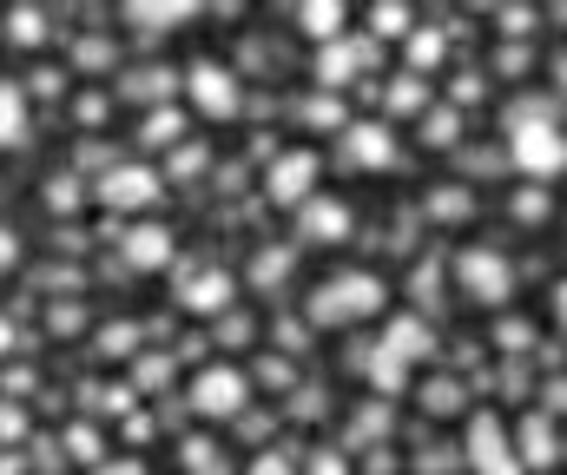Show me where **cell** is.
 <instances>
[{
    "label": "cell",
    "instance_id": "cell-1",
    "mask_svg": "<svg viewBox=\"0 0 567 475\" xmlns=\"http://www.w3.org/2000/svg\"><path fill=\"white\" fill-rule=\"evenodd\" d=\"M377 304H383V285H377V278H363V271H343V278L317 285L310 317H317V323H350V317H370Z\"/></svg>",
    "mask_w": 567,
    "mask_h": 475
},
{
    "label": "cell",
    "instance_id": "cell-2",
    "mask_svg": "<svg viewBox=\"0 0 567 475\" xmlns=\"http://www.w3.org/2000/svg\"><path fill=\"white\" fill-rule=\"evenodd\" d=\"M185 86H192V100H198V113H205V120H231V113H238V100H245V93H238V73H231V66H218V60H198V66L185 73Z\"/></svg>",
    "mask_w": 567,
    "mask_h": 475
},
{
    "label": "cell",
    "instance_id": "cell-3",
    "mask_svg": "<svg viewBox=\"0 0 567 475\" xmlns=\"http://www.w3.org/2000/svg\"><path fill=\"white\" fill-rule=\"evenodd\" d=\"M152 198H158V172L152 165H113L100 178V205H113V211H145Z\"/></svg>",
    "mask_w": 567,
    "mask_h": 475
},
{
    "label": "cell",
    "instance_id": "cell-4",
    "mask_svg": "<svg viewBox=\"0 0 567 475\" xmlns=\"http://www.w3.org/2000/svg\"><path fill=\"white\" fill-rule=\"evenodd\" d=\"M192 410L198 416H238L245 410V376L238 370H205L192 383Z\"/></svg>",
    "mask_w": 567,
    "mask_h": 475
},
{
    "label": "cell",
    "instance_id": "cell-5",
    "mask_svg": "<svg viewBox=\"0 0 567 475\" xmlns=\"http://www.w3.org/2000/svg\"><path fill=\"white\" fill-rule=\"evenodd\" d=\"M310 185H317V158L284 153L278 165H271V185H265V192H271V205H297V211H303V205H310Z\"/></svg>",
    "mask_w": 567,
    "mask_h": 475
},
{
    "label": "cell",
    "instance_id": "cell-6",
    "mask_svg": "<svg viewBox=\"0 0 567 475\" xmlns=\"http://www.w3.org/2000/svg\"><path fill=\"white\" fill-rule=\"evenodd\" d=\"M297 231H303L310 245H337V238L350 231V211H343L337 198H310V205L297 211Z\"/></svg>",
    "mask_w": 567,
    "mask_h": 475
},
{
    "label": "cell",
    "instance_id": "cell-7",
    "mask_svg": "<svg viewBox=\"0 0 567 475\" xmlns=\"http://www.w3.org/2000/svg\"><path fill=\"white\" fill-rule=\"evenodd\" d=\"M120 245H126V265H133V271H158V265L172 258V231H158V225H140V231H126Z\"/></svg>",
    "mask_w": 567,
    "mask_h": 475
},
{
    "label": "cell",
    "instance_id": "cell-8",
    "mask_svg": "<svg viewBox=\"0 0 567 475\" xmlns=\"http://www.w3.org/2000/svg\"><path fill=\"white\" fill-rule=\"evenodd\" d=\"M47 20H53L47 7H7V13H0V33H7L13 47H47V33H53Z\"/></svg>",
    "mask_w": 567,
    "mask_h": 475
},
{
    "label": "cell",
    "instance_id": "cell-9",
    "mask_svg": "<svg viewBox=\"0 0 567 475\" xmlns=\"http://www.w3.org/2000/svg\"><path fill=\"white\" fill-rule=\"evenodd\" d=\"M7 146H27V86L20 80H0V153Z\"/></svg>",
    "mask_w": 567,
    "mask_h": 475
},
{
    "label": "cell",
    "instance_id": "cell-10",
    "mask_svg": "<svg viewBox=\"0 0 567 475\" xmlns=\"http://www.w3.org/2000/svg\"><path fill=\"white\" fill-rule=\"evenodd\" d=\"M192 13H198V7H140V0L126 7V20H133L140 33H178V20H192Z\"/></svg>",
    "mask_w": 567,
    "mask_h": 475
},
{
    "label": "cell",
    "instance_id": "cell-11",
    "mask_svg": "<svg viewBox=\"0 0 567 475\" xmlns=\"http://www.w3.org/2000/svg\"><path fill=\"white\" fill-rule=\"evenodd\" d=\"M185 304H192V311H218V304H231V278H225V271H218V278L198 271V278L185 285Z\"/></svg>",
    "mask_w": 567,
    "mask_h": 475
},
{
    "label": "cell",
    "instance_id": "cell-12",
    "mask_svg": "<svg viewBox=\"0 0 567 475\" xmlns=\"http://www.w3.org/2000/svg\"><path fill=\"white\" fill-rule=\"evenodd\" d=\"M172 86H178V73H172V66H165V73H158V66H145V73H133V80L120 86V93H126V100H172Z\"/></svg>",
    "mask_w": 567,
    "mask_h": 475
},
{
    "label": "cell",
    "instance_id": "cell-13",
    "mask_svg": "<svg viewBox=\"0 0 567 475\" xmlns=\"http://www.w3.org/2000/svg\"><path fill=\"white\" fill-rule=\"evenodd\" d=\"M350 153L363 158V165H390V140H383V126H350Z\"/></svg>",
    "mask_w": 567,
    "mask_h": 475
},
{
    "label": "cell",
    "instance_id": "cell-14",
    "mask_svg": "<svg viewBox=\"0 0 567 475\" xmlns=\"http://www.w3.org/2000/svg\"><path fill=\"white\" fill-rule=\"evenodd\" d=\"M145 146H172V140H185V113H145V133H140Z\"/></svg>",
    "mask_w": 567,
    "mask_h": 475
},
{
    "label": "cell",
    "instance_id": "cell-15",
    "mask_svg": "<svg viewBox=\"0 0 567 475\" xmlns=\"http://www.w3.org/2000/svg\"><path fill=\"white\" fill-rule=\"evenodd\" d=\"M66 456H73V463H86V469H100V463H106V450H100V436H93V430H73V436H66Z\"/></svg>",
    "mask_w": 567,
    "mask_h": 475
},
{
    "label": "cell",
    "instance_id": "cell-16",
    "mask_svg": "<svg viewBox=\"0 0 567 475\" xmlns=\"http://www.w3.org/2000/svg\"><path fill=\"white\" fill-rule=\"evenodd\" d=\"M73 185H80V178H53V185H47V205H53V211H73V205H80Z\"/></svg>",
    "mask_w": 567,
    "mask_h": 475
},
{
    "label": "cell",
    "instance_id": "cell-17",
    "mask_svg": "<svg viewBox=\"0 0 567 475\" xmlns=\"http://www.w3.org/2000/svg\"><path fill=\"white\" fill-rule=\"evenodd\" d=\"M522 158H528V165H535V158H542V165H561V146L542 133V140H522Z\"/></svg>",
    "mask_w": 567,
    "mask_h": 475
},
{
    "label": "cell",
    "instance_id": "cell-18",
    "mask_svg": "<svg viewBox=\"0 0 567 475\" xmlns=\"http://www.w3.org/2000/svg\"><path fill=\"white\" fill-rule=\"evenodd\" d=\"M20 436H27V410L0 403V443H20Z\"/></svg>",
    "mask_w": 567,
    "mask_h": 475
},
{
    "label": "cell",
    "instance_id": "cell-19",
    "mask_svg": "<svg viewBox=\"0 0 567 475\" xmlns=\"http://www.w3.org/2000/svg\"><path fill=\"white\" fill-rule=\"evenodd\" d=\"M303 20H310V33H337L343 13H337V7H303Z\"/></svg>",
    "mask_w": 567,
    "mask_h": 475
},
{
    "label": "cell",
    "instance_id": "cell-20",
    "mask_svg": "<svg viewBox=\"0 0 567 475\" xmlns=\"http://www.w3.org/2000/svg\"><path fill=\"white\" fill-rule=\"evenodd\" d=\"M60 86H66V73H53V66H40V73H33V86H27V93H40V100H47V93H60Z\"/></svg>",
    "mask_w": 567,
    "mask_h": 475
},
{
    "label": "cell",
    "instance_id": "cell-21",
    "mask_svg": "<svg viewBox=\"0 0 567 475\" xmlns=\"http://www.w3.org/2000/svg\"><path fill=\"white\" fill-rule=\"evenodd\" d=\"M13 265H20V238H13V231H7V225H0V278H7V271H13Z\"/></svg>",
    "mask_w": 567,
    "mask_h": 475
},
{
    "label": "cell",
    "instance_id": "cell-22",
    "mask_svg": "<svg viewBox=\"0 0 567 475\" xmlns=\"http://www.w3.org/2000/svg\"><path fill=\"white\" fill-rule=\"evenodd\" d=\"M20 350V330H13V317H0V357H13Z\"/></svg>",
    "mask_w": 567,
    "mask_h": 475
},
{
    "label": "cell",
    "instance_id": "cell-23",
    "mask_svg": "<svg viewBox=\"0 0 567 475\" xmlns=\"http://www.w3.org/2000/svg\"><path fill=\"white\" fill-rule=\"evenodd\" d=\"M93 475H145V469H140V463H100Z\"/></svg>",
    "mask_w": 567,
    "mask_h": 475
},
{
    "label": "cell",
    "instance_id": "cell-24",
    "mask_svg": "<svg viewBox=\"0 0 567 475\" xmlns=\"http://www.w3.org/2000/svg\"><path fill=\"white\" fill-rule=\"evenodd\" d=\"M310 475H343V469H337V463H330V456H323V463H317V469H310Z\"/></svg>",
    "mask_w": 567,
    "mask_h": 475
},
{
    "label": "cell",
    "instance_id": "cell-25",
    "mask_svg": "<svg viewBox=\"0 0 567 475\" xmlns=\"http://www.w3.org/2000/svg\"><path fill=\"white\" fill-rule=\"evenodd\" d=\"M258 475H284V463H271V456H265V463H258Z\"/></svg>",
    "mask_w": 567,
    "mask_h": 475
}]
</instances>
